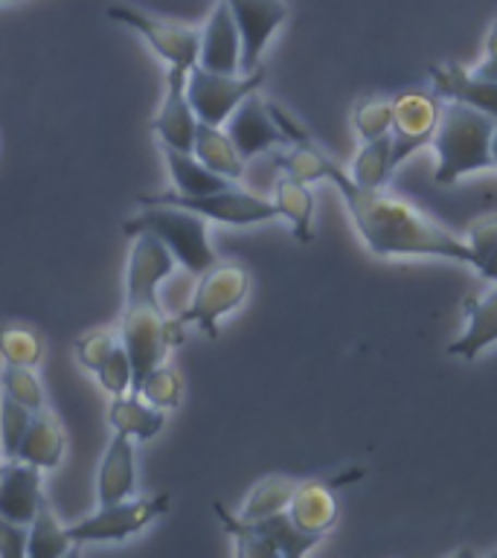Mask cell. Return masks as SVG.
I'll use <instances>...</instances> for the list:
<instances>
[{
	"instance_id": "1",
	"label": "cell",
	"mask_w": 497,
	"mask_h": 558,
	"mask_svg": "<svg viewBox=\"0 0 497 558\" xmlns=\"http://www.w3.org/2000/svg\"><path fill=\"white\" fill-rule=\"evenodd\" d=\"M277 125L288 140V151H279V169L296 181L317 183L331 181L347 201L349 218L355 225L357 235L364 239L369 253L392 259V256H443V259L465 262L471 265V251L465 239L445 230L439 221L425 216L410 201L392 195L384 186L369 190L352 181V174L340 163H335L323 151L303 122L294 113H288L282 105L274 108Z\"/></svg>"
},
{
	"instance_id": "2",
	"label": "cell",
	"mask_w": 497,
	"mask_h": 558,
	"mask_svg": "<svg viewBox=\"0 0 497 558\" xmlns=\"http://www.w3.org/2000/svg\"><path fill=\"white\" fill-rule=\"evenodd\" d=\"M497 120L462 102L443 105L434 131L436 172L439 186H451L471 172H483L492 163V134Z\"/></svg>"
},
{
	"instance_id": "3",
	"label": "cell",
	"mask_w": 497,
	"mask_h": 558,
	"mask_svg": "<svg viewBox=\"0 0 497 558\" xmlns=\"http://www.w3.org/2000/svg\"><path fill=\"white\" fill-rule=\"evenodd\" d=\"M207 218L198 216V213H190V209L181 207H143V213H137L134 218H125L122 221V233L134 239L140 233L155 235L157 242H163L169 247V253L174 256V262L181 265L186 274L198 277L213 265L216 259V251L209 244V230Z\"/></svg>"
},
{
	"instance_id": "4",
	"label": "cell",
	"mask_w": 497,
	"mask_h": 558,
	"mask_svg": "<svg viewBox=\"0 0 497 558\" xmlns=\"http://www.w3.org/2000/svg\"><path fill=\"white\" fill-rule=\"evenodd\" d=\"M183 329L186 326H181L178 317H169L163 312L160 300H125L117 335H120V343L129 352L131 369H134L131 390H137V384L155 366L166 364V357L174 347H181Z\"/></svg>"
},
{
	"instance_id": "5",
	"label": "cell",
	"mask_w": 497,
	"mask_h": 558,
	"mask_svg": "<svg viewBox=\"0 0 497 558\" xmlns=\"http://www.w3.org/2000/svg\"><path fill=\"white\" fill-rule=\"evenodd\" d=\"M251 274L239 262H213L204 274H198L190 305L178 312L181 326H198L207 338H218V323L233 314L247 300Z\"/></svg>"
},
{
	"instance_id": "6",
	"label": "cell",
	"mask_w": 497,
	"mask_h": 558,
	"mask_svg": "<svg viewBox=\"0 0 497 558\" xmlns=\"http://www.w3.org/2000/svg\"><path fill=\"white\" fill-rule=\"evenodd\" d=\"M216 512L218 521L225 523V530L230 532V538L235 541V553L242 558H296L320 544V535L300 530L291 521L288 509L259 518V521H242L239 514L227 512L221 504H216Z\"/></svg>"
},
{
	"instance_id": "7",
	"label": "cell",
	"mask_w": 497,
	"mask_h": 558,
	"mask_svg": "<svg viewBox=\"0 0 497 558\" xmlns=\"http://www.w3.org/2000/svg\"><path fill=\"white\" fill-rule=\"evenodd\" d=\"M140 207H181L190 209V213H198L207 221H218V225H233V227H251V225H265V221H274L279 218L274 201L262 198V195H253V192L235 190V186H227V190L209 192V195H181V192H143L137 195Z\"/></svg>"
},
{
	"instance_id": "8",
	"label": "cell",
	"mask_w": 497,
	"mask_h": 558,
	"mask_svg": "<svg viewBox=\"0 0 497 558\" xmlns=\"http://www.w3.org/2000/svg\"><path fill=\"white\" fill-rule=\"evenodd\" d=\"M166 509H169V495L129 497V500H120V504H105L94 514L70 523L68 538L73 547H82V544H122L131 535L151 526L160 514H166Z\"/></svg>"
},
{
	"instance_id": "9",
	"label": "cell",
	"mask_w": 497,
	"mask_h": 558,
	"mask_svg": "<svg viewBox=\"0 0 497 558\" xmlns=\"http://www.w3.org/2000/svg\"><path fill=\"white\" fill-rule=\"evenodd\" d=\"M265 82V70L253 73H216L195 64L186 73V96L198 122L225 125L227 117L239 108L251 94H259Z\"/></svg>"
},
{
	"instance_id": "10",
	"label": "cell",
	"mask_w": 497,
	"mask_h": 558,
	"mask_svg": "<svg viewBox=\"0 0 497 558\" xmlns=\"http://www.w3.org/2000/svg\"><path fill=\"white\" fill-rule=\"evenodd\" d=\"M108 17L143 35L148 41V47H151L169 68L190 70L198 64V26L181 24V21H166V17H157L151 15V12H146V9L129 7V3H120V7L108 9Z\"/></svg>"
},
{
	"instance_id": "11",
	"label": "cell",
	"mask_w": 497,
	"mask_h": 558,
	"mask_svg": "<svg viewBox=\"0 0 497 558\" xmlns=\"http://www.w3.org/2000/svg\"><path fill=\"white\" fill-rule=\"evenodd\" d=\"M443 113V102L436 94H401L392 99V163L399 169L410 155L427 146L434 140L436 122Z\"/></svg>"
},
{
	"instance_id": "12",
	"label": "cell",
	"mask_w": 497,
	"mask_h": 558,
	"mask_svg": "<svg viewBox=\"0 0 497 558\" xmlns=\"http://www.w3.org/2000/svg\"><path fill=\"white\" fill-rule=\"evenodd\" d=\"M242 35V73L262 68L270 38L288 21L286 0H227Z\"/></svg>"
},
{
	"instance_id": "13",
	"label": "cell",
	"mask_w": 497,
	"mask_h": 558,
	"mask_svg": "<svg viewBox=\"0 0 497 558\" xmlns=\"http://www.w3.org/2000/svg\"><path fill=\"white\" fill-rule=\"evenodd\" d=\"M186 68L166 70V94L157 108L151 131L160 146L178 148V151H192V140L198 129V117L192 111L190 96H186Z\"/></svg>"
},
{
	"instance_id": "14",
	"label": "cell",
	"mask_w": 497,
	"mask_h": 558,
	"mask_svg": "<svg viewBox=\"0 0 497 558\" xmlns=\"http://www.w3.org/2000/svg\"><path fill=\"white\" fill-rule=\"evenodd\" d=\"M174 265L169 247L155 235H134L125 265V300H160V286L172 277Z\"/></svg>"
},
{
	"instance_id": "15",
	"label": "cell",
	"mask_w": 497,
	"mask_h": 558,
	"mask_svg": "<svg viewBox=\"0 0 497 558\" xmlns=\"http://www.w3.org/2000/svg\"><path fill=\"white\" fill-rule=\"evenodd\" d=\"M227 137L233 140V146L239 148V155L244 160H251L256 155L274 151V148L288 146L286 134L277 125V120L270 117L268 102H262L259 94H251L239 108H235L225 122Z\"/></svg>"
},
{
	"instance_id": "16",
	"label": "cell",
	"mask_w": 497,
	"mask_h": 558,
	"mask_svg": "<svg viewBox=\"0 0 497 558\" xmlns=\"http://www.w3.org/2000/svg\"><path fill=\"white\" fill-rule=\"evenodd\" d=\"M44 500V471L17 457H0V514L17 523H29Z\"/></svg>"
},
{
	"instance_id": "17",
	"label": "cell",
	"mask_w": 497,
	"mask_h": 558,
	"mask_svg": "<svg viewBox=\"0 0 497 558\" xmlns=\"http://www.w3.org/2000/svg\"><path fill=\"white\" fill-rule=\"evenodd\" d=\"M198 64L216 73H242V35L227 0H218L207 24L201 26Z\"/></svg>"
},
{
	"instance_id": "18",
	"label": "cell",
	"mask_w": 497,
	"mask_h": 558,
	"mask_svg": "<svg viewBox=\"0 0 497 558\" xmlns=\"http://www.w3.org/2000/svg\"><path fill=\"white\" fill-rule=\"evenodd\" d=\"M134 445L137 442L129 436H111V442L102 453V462H99V474H96L99 506L120 504L137 492V448Z\"/></svg>"
},
{
	"instance_id": "19",
	"label": "cell",
	"mask_w": 497,
	"mask_h": 558,
	"mask_svg": "<svg viewBox=\"0 0 497 558\" xmlns=\"http://www.w3.org/2000/svg\"><path fill=\"white\" fill-rule=\"evenodd\" d=\"M431 85L439 99L469 105L497 120V82L474 76L460 64H443V68H431Z\"/></svg>"
},
{
	"instance_id": "20",
	"label": "cell",
	"mask_w": 497,
	"mask_h": 558,
	"mask_svg": "<svg viewBox=\"0 0 497 558\" xmlns=\"http://www.w3.org/2000/svg\"><path fill=\"white\" fill-rule=\"evenodd\" d=\"M465 314H469L465 331H462V338H457L448 347V355L474 361L483 349L497 343V286L477 296H469Z\"/></svg>"
},
{
	"instance_id": "21",
	"label": "cell",
	"mask_w": 497,
	"mask_h": 558,
	"mask_svg": "<svg viewBox=\"0 0 497 558\" xmlns=\"http://www.w3.org/2000/svg\"><path fill=\"white\" fill-rule=\"evenodd\" d=\"M15 457L41 471L59 469L61 457H64V427L52 410H35Z\"/></svg>"
},
{
	"instance_id": "22",
	"label": "cell",
	"mask_w": 497,
	"mask_h": 558,
	"mask_svg": "<svg viewBox=\"0 0 497 558\" xmlns=\"http://www.w3.org/2000/svg\"><path fill=\"white\" fill-rule=\"evenodd\" d=\"M166 410L148 404L140 392L129 390L122 396H113L108 404V425L113 434H122L134 442H148L166 427Z\"/></svg>"
},
{
	"instance_id": "23",
	"label": "cell",
	"mask_w": 497,
	"mask_h": 558,
	"mask_svg": "<svg viewBox=\"0 0 497 558\" xmlns=\"http://www.w3.org/2000/svg\"><path fill=\"white\" fill-rule=\"evenodd\" d=\"M288 514L300 530L312 532V535H326L338 521V500L331 495L326 483L308 480V483H296L294 497L288 504Z\"/></svg>"
},
{
	"instance_id": "24",
	"label": "cell",
	"mask_w": 497,
	"mask_h": 558,
	"mask_svg": "<svg viewBox=\"0 0 497 558\" xmlns=\"http://www.w3.org/2000/svg\"><path fill=\"white\" fill-rule=\"evenodd\" d=\"M192 155L198 157L207 169H213V172L233 183L242 178L244 163H247V160L239 155V148L233 146V140L227 137L225 125H207V122H198V129H195Z\"/></svg>"
},
{
	"instance_id": "25",
	"label": "cell",
	"mask_w": 497,
	"mask_h": 558,
	"mask_svg": "<svg viewBox=\"0 0 497 558\" xmlns=\"http://www.w3.org/2000/svg\"><path fill=\"white\" fill-rule=\"evenodd\" d=\"M274 207H277L279 218H286L291 225L296 242H312L314 239V192L308 190V183L296 181L291 174H282L274 183Z\"/></svg>"
},
{
	"instance_id": "26",
	"label": "cell",
	"mask_w": 497,
	"mask_h": 558,
	"mask_svg": "<svg viewBox=\"0 0 497 558\" xmlns=\"http://www.w3.org/2000/svg\"><path fill=\"white\" fill-rule=\"evenodd\" d=\"M160 155L166 160V169H169V178L174 183V192H181V195H192L195 198V195H209V192L233 186V181H227V178L216 174L213 169H207L192 151H178V148L160 146Z\"/></svg>"
},
{
	"instance_id": "27",
	"label": "cell",
	"mask_w": 497,
	"mask_h": 558,
	"mask_svg": "<svg viewBox=\"0 0 497 558\" xmlns=\"http://www.w3.org/2000/svg\"><path fill=\"white\" fill-rule=\"evenodd\" d=\"M70 549H73V544L68 538V526L56 518L52 506L44 500L33 521H29L26 558H61L68 556Z\"/></svg>"
},
{
	"instance_id": "28",
	"label": "cell",
	"mask_w": 497,
	"mask_h": 558,
	"mask_svg": "<svg viewBox=\"0 0 497 558\" xmlns=\"http://www.w3.org/2000/svg\"><path fill=\"white\" fill-rule=\"evenodd\" d=\"M296 480L282 477V474H270V477L259 480L256 486L247 492L242 509H239V518L242 521H259V518H268V514L286 512L291 497H294Z\"/></svg>"
},
{
	"instance_id": "29",
	"label": "cell",
	"mask_w": 497,
	"mask_h": 558,
	"mask_svg": "<svg viewBox=\"0 0 497 558\" xmlns=\"http://www.w3.org/2000/svg\"><path fill=\"white\" fill-rule=\"evenodd\" d=\"M396 172V163H392V137L384 134V137L366 140L361 151L352 160V181L361 183V186H369V190H378V186H387V181Z\"/></svg>"
},
{
	"instance_id": "30",
	"label": "cell",
	"mask_w": 497,
	"mask_h": 558,
	"mask_svg": "<svg viewBox=\"0 0 497 558\" xmlns=\"http://www.w3.org/2000/svg\"><path fill=\"white\" fill-rule=\"evenodd\" d=\"M0 361L15 366H38L44 361L41 335L29 326H0Z\"/></svg>"
},
{
	"instance_id": "31",
	"label": "cell",
	"mask_w": 497,
	"mask_h": 558,
	"mask_svg": "<svg viewBox=\"0 0 497 558\" xmlns=\"http://www.w3.org/2000/svg\"><path fill=\"white\" fill-rule=\"evenodd\" d=\"M0 390L9 399H15L17 404H24L26 410L47 408V396H44L41 378L35 375V366H15L3 364L0 369Z\"/></svg>"
},
{
	"instance_id": "32",
	"label": "cell",
	"mask_w": 497,
	"mask_h": 558,
	"mask_svg": "<svg viewBox=\"0 0 497 558\" xmlns=\"http://www.w3.org/2000/svg\"><path fill=\"white\" fill-rule=\"evenodd\" d=\"M134 392H140V396H143L148 404H155V408L172 410L178 408L183 399V381L172 366L160 364L137 384V390Z\"/></svg>"
},
{
	"instance_id": "33",
	"label": "cell",
	"mask_w": 497,
	"mask_h": 558,
	"mask_svg": "<svg viewBox=\"0 0 497 558\" xmlns=\"http://www.w3.org/2000/svg\"><path fill=\"white\" fill-rule=\"evenodd\" d=\"M352 125H355V134L361 137V143L390 134L392 99H384V96H369V99H364L355 108V113H352Z\"/></svg>"
},
{
	"instance_id": "34",
	"label": "cell",
	"mask_w": 497,
	"mask_h": 558,
	"mask_svg": "<svg viewBox=\"0 0 497 558\" xmlns=\"http://www.w3.org/2000/svg\"><path fill=\"white\" fill-rule=\"evenodd\" d=\"M29 418H33V410H26L24 404H17L9 396H0V457L3 460H12L17 453V445L24 439Z\"/></svg>"
},
{
	"instance_id": "35",
	"label": "cell",
	"mask_w": 497,
	"mask_h": 558,
	"mask_svg": "<svg viewBox=\"0 0 497 558\" xmlns=\"http://www.w3.org/2000/svg\"><path fill=\"white\" fill-rule=\"evenodd\" d=\"M120 343V335L113 329H94V331H85L82 338L73 343V352H76V361L85 369L96 373L102 361L113 352V347Z\"/></svg>"
},
{
	"instance_id": "36",
	"label": "cell",
	"mask_w": 497,
	"mask_h": 558,
	"mask_svg": "<svg viewBox=\"0 0 497 558\" xmlns=\"http://www.w3.org/2000/svg\"><path fill=\"white\" fill-rule=\"evenodd\" d=\"M96 378H99V387L111 396H122V392L131 390L134 369H131V357L122 343H117L111 355L105 357L102 366L96 369Z\"/></svg>"
},
{
	"instance_id": "37",
	"label": "cell",
	"mask_w": 497,
	"mask_h": 558,
	"mask_svg": "<svg viewBox=\"0 0 497 558\" xmlns=\"http://www.w3.org/2000/svg\"><path fill=\"white\" fill-rule=\"evenodd\" d=\"M465 244H469L471 251V268H477L480 262L497 247V216L471 225V230L465 233Z\"/></svg>"
},
{
	"instance_id": "38",
	"label": "cell",
	"mask_w": 497,
	"mask_h": 558,
	"mask_svg": "<svg viewBox=\"0 0 497 558\" xmlns=\"http://www.w3.org/2000/svg\"><path fill=\"white\" fill-rule=\"evenodd\" d=\"M26 538H29V523H17L12 518L0 514V556L3 558H24Z\"/></svg>"
},
{
	"instance_id": "39",
	"label": "cell",
	"mask_w": 497,
	"mask_h": 558,
	"mask_svg": "<svg viewBox=\"0 0 497 558\" xmlns=\"http://www.w3.org/2000/svg\"><path fill=\"white\" fill-rule=\"evenodd\" d=\"M474 76L488 78V82H497V17L488 26L486 35V56L480 61L477 68H474Z\"/></svg>"
},
{
	"instance_id": "40",
	"label": "cell",
	"mask_w": 497,
	"mask_h": 558,
	"mask_svg": "<svg viewBox=\"0 0 497 558\" xmlns=\"http://www.w3.org/2000/svg\"><path fill=\"white\" fill-rule=\"evenodd\" d=\"M474 270H477V274L483 279H495V282H497V247L492 253H488L486 259L480 262V265Z\"/></svg>"
},
{
	"instance_id": "41",
	"label": "cell",
	"mask_w": 497,
	"mask_h": 558,
	"mask_svg": "<svg viewBox=\"0 0 497 558\" xmlns=\"http://www.w3.org/2000/svg\"><path fill=\"white\" fill-rule=\"evenodd\" d=\"M492 163L497 166V125H495V134H492Z\"/></svg>"
}]
</instances>
